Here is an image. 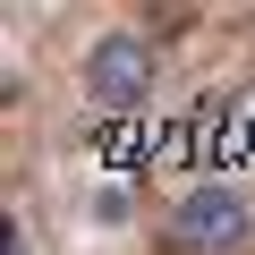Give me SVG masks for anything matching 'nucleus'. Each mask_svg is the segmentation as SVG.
<instances>
[{"mask_svg": "<svg viewBox=\"0 0 255 255\" xmlns=\"http://www.w3.org/2000/svg\"><path fill=\"white\" fill-rule=\"evenodd\" d=\"M0 255H26V221L9 213V230H0Z\"/></svg>", "mask_w": 255, "mask_h": 255, "instance_id": "nucleus-3", "label": "nucleus"}, {"mask_svg": "<svg viewBox=\"0 0 255 255\" xmlns=\"http://www.w3.org/2000/svg\"><path fill=\"white\" fill-rule=\"evenodd\" d=\"M153 85H162V60H153V43L145 34H94V51H85V102L102 111V119H136L145 102H153Z\"/></svg>", "mask_w": 255, "mask_h": 255, "instance_id": "nucleus-2", "label": "nucleus"}, {"mask_svg": "<svg viewBox=\"0 0 255 255\" xmlns=\"http://www.w3.org/2000/svg\"><path fill=\"white\" fill-rule=\"evenodd\" d=\"M170 238H179L187 255H238V247L255 238V196H247L238 179H196V187H179V204H170Z\"/></svg>", "mask_w": 255, "mask_h": 255, "instance_id": "nucleus-1", "label": "nucleus"}]
</instances>
